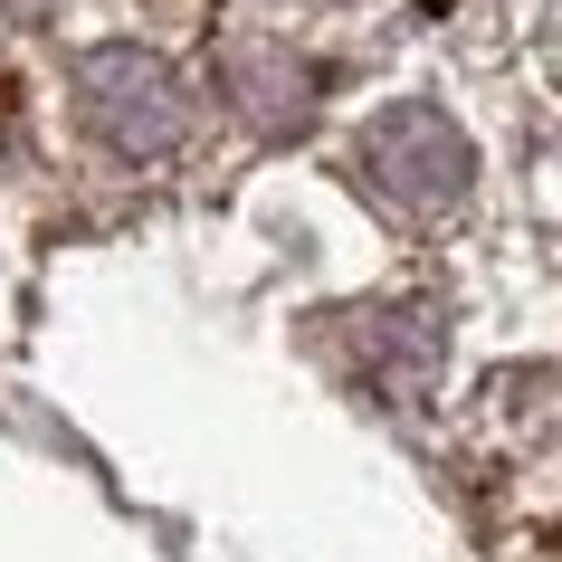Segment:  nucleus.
<instances>
[{
	"mask_svg": "<svg viewBox=\"0 0 562 562\" xmlns=\"http://www.w3.org/2000/svg\"><path fill=\"white\" fill-rule=\"evenodd\" d=\"M353 325V372L382 401H419V391L439 382V353H448V334L429 305H372V315H344Z\"/></svg>",
	"mask_w": 562,
	"mask_h": 562,
	"instance_id": "obj_4",
	"label": "nucleus"
},
{
	"mask_svg": "<svg viewBox=\"0 0 562 562\" xmlns=\"http://www.w3.org/2000/svg\"><path fill=\"white\" fill-rule=\"evenodd\" d=\"M353 181L391 220H448V210L468 201V181H476V144H468V124L448 115V105L401 95V105H382L353 134Z\"/></svg>",
	"mask_w": 562,
	"mask_h": 562,
	"instance_id": "obj_1",
	"label": "nucleus"
},
{
	"mask_svg": "<svg viewBox=\"0 0 562 562\" xmlns=\"http://www.w3.org/2000/svg\"><path fill=\"white\" fill-rule=\"evenodd\" d=\"M0 10H10V20H38V10H48V0H0Z\"/></svg>",
	"mask_w": 562,
	"mask_h": 562,
	"instance_id": "obj_5",
	"label": "nucleus"
},
{
	"mask_svg": "<svg viewBox=\"0 0 562 562\" xmlns=\"http://www.w3.org/2000/svg\"><path fill=\"white\" fill-rule=\"evenodd\" d=\"M77 124H87L115 162H153V153H172L181 134H191V87H181L172 58L115 38V48H87V58H77Z\"/></svg>",
	"mask_w": 562,
	"mask_h": 562,
	"instance_id": "obj_2",
	"label": "nucleus"
},
{
	"mask_svg": "<svg viewBox=\"0 0 562 562\" xmlns=\"http://www.w3.org/2000/svg\"><path fill=\"white\" fill-rule=\"evenodd\" d=\"M220 95L238 105V124H248V134L286 144V134H305V124H315L325 67L305 58L296 38H229V48H220Z\"/></svg>",
	"mask_w": 562,
	"mask_h": 562,
	"instance_id": "obj_3",
	"label": "nucleus"
}]
</instances>
